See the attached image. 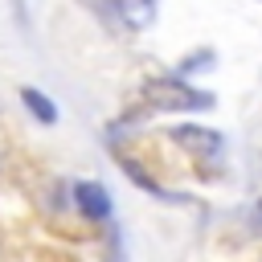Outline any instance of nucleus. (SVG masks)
<instances>
[{"instance_id": "1", "label": "nucleus", "mask_w": 262, "mask_h": 262, "mask_svg": "<svg viewBox=\"0 0 262 262\" xmlns=\"http://www.w3.org/2000/svg\"><path fill=\"white\" fill-rule=\"evenodd\" d=\"M147 98H156V106H180V111H205V106H213V94L188 90L184 82H172V78L147 82Z\"/></svg>"}, {"instance_id": "2", "label": "nucleus", "mask_w": 262, "mask_h": 262, "mask_svg": "<svg viewBox=\"0 0 262 262\" xmlns=\"http://www.w3.org/2000/svg\"><path fill=\"white\" fill-rule=\"evenodd\" d=\"M172 139H176L188 156H213V151H221V131H213V127L180 123V127H172Z\"/></svg>"}, {"instance_id": "3", "label": "nucleus", "mask_w": 262, "mask_h": 262, "mask_svg": "<svg viewBox=\"0 0 262 262\" xmlns=\"http://www.w3.org/2000/svg\"><path fill=\"white\" fill-rule=\"evenodd\" d=\"M74 205H78L82 217H90V221H106V217L115 213V201L106 196V188H102L98 180H82V184H74Z\"/></svg>"}, {"instance_id": "4", "label": "nucleus", "mask_w": 262, "mask_h": 262, "mask_svg": "<svg viewBox=\"0 0 262 262\" xmlns=\"http://www.w3.org/2000/svg\"><path fill=\"white\" fill-rule=\"evenodd\" d=\"M115 12H119V20L127 29H143V25H151L156 4L151 0H115Z\"/></svg>"}, {"instance_id": "5", "label": "nucleus", "mask_w": 262, "mask_h": 262, "mask_svg": "<svg viewBox=\"0 0 262 262\" xmlns=\"http://www.w3.org/2000/svg\"><path fill=\"white\" fill-rule=\"evenodd\" d=\"M20 102L29 106V115L37 119V123H57V106H53V98H45L37 86H20Z\"/></svg>"}, {"instance_id": "6", "label": "nucleus", "mask_w": 262, "mask_h": 262, "mask_svg": "<svg viewBox=\"0 0 262 262\" xmlns=\"http://www.w3.org/2000/svg\"><path fill=\"white\" fill-rule=\"evenodd\" d=\"M201 61H213V53H209V49H201V53H192V57H184V61H180V74H188V70H205Z\"/></svg>"}, {"instance_id": "7", "label": "nucleus", "mask_w": 262, "mask_h": 262, "mask_svg": "<svg viewBox=\"0 0 262 262\" xmlns=\"http://www.w3.org/2000/svg\"><path fill=\"white\" fill-rule=\"evenodd\" d=\"M258 225H262V201H258Z\"/></svg>"}]
</instances>
